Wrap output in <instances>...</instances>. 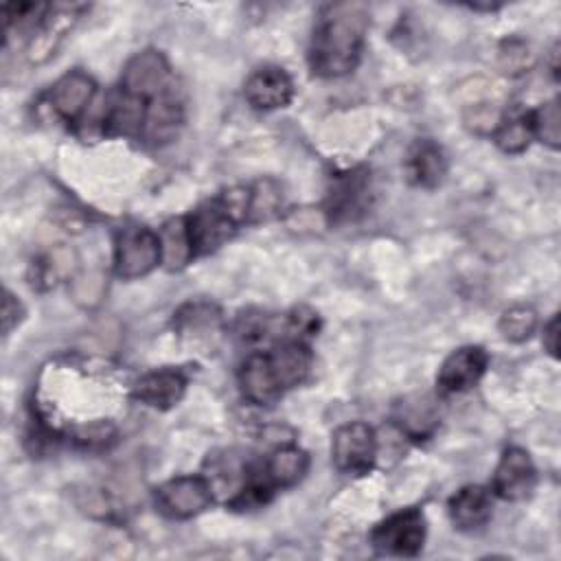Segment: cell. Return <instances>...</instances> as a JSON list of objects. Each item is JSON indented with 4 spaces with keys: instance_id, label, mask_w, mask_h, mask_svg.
<instances>
[{
    "instance_id": "obj_25",
    "label": "cell",
    "mask_w": 561,
    "mask_h": 561,
    "mask_svg": "<svg viewBox=\"0 0 561 561\" xmlns=\"http://www.w3.org/2000/svg\"><path fill=\"white\" fill-rule=\"evenodd\" d=\"M497 329L508 342H526L537 329V313L528 305H513L500 316Z\"/></svg>"
},
{
    "instance_id": "obj_14",
    "label": "cell",
    "mask_w": 561,
    "mask_h": 561,
    "mask_svg": "<svg viewBox=\"0 0 561 561\" xmlns=\"http://www.w3.org/2000/svg\"><path fill=\"white\" fill-rule=\"evenodd\" d=\"M186 386L188 377L180 368H156L134 381L131 399L156 410H169L182 401Z\"/></svg>"
},
{
    "instance_id": "obj_27",
    "label": "cell",
    "mask_w": 561,
    "mask_h": 561,
    "mask_svg": "<svg viewBox=\"0 0 561 561\" xmlns=\"http://www.w3.org/2000/svg\"><path fill=\"white\" fill-rule=\"evenodd\" d=\"M234 333L245 342V344H259L276 333H280V329H276V320L259 309H248L237 318L234 324ZM285 335L280 333V340Z\"/></svg>"
},
{
    "instance_id": "obj_22",
    "label": "cell",
    "mask_w": 561,
    "mask_h": 561,
    "mask_svg": "<svg viewBox=\"0 0 561 561\" xmlns=\"http://www.w3.org/2000/svg\"><path fill=\"white\" fill-rule=\"evenodd\" d=\"M219 324H221L219 309L213 302H204V300L182 305L173 318L175 331L180 335H188L195 340L208 337L219 329Z\"/></svg>"
},
{
    "instance_id": "obj_4",
    "label": "cell",
    "mask_w": 561,
    "mask_h": 561,
    "mask_svg": "<svg viewBox=\"0 0 561 561\" xmlns=\"http://www.w3.org/2000/svg\"><path fill=\"white\" fill-rule=\"evenodd\" d=\"M162 265V245L158 232L147 226L129 224L114 239V274L123 280L142 278Z\"/></svg>"
},
{
    "instance_id": "obj_26",
    "label": "cell",
    "mask_w": 561,
    "mask_h": 561,
    "mask_svg": "<svg viewBox=\"0 0 561 561\" xmlns=\"http://www.w3.org/2000/svg\"><path fill=\"white\" fill-rule=\"evenodd\" d=\"M283 195L274 180H259L250 186V224L267 221L278 215Z\"/></svg>"
},
{
    "instance_id": "obj_24",
    "label": "cell",
    "mask_w": 561,
    "mask_h": 561,
    "mask_svg": "<svg viewBox=\"0 0 561 561\" xmlns=\"http://www.w3.org/2000/svg\"><path fill=\"white\" fill-rule=\"evenodd\" d=\"M530 127H533V140H539L550 149H559L561 145L559 99H550L541 103L537 110H530Z\"/></svg>"
},
{
    "instance_id": "obj_21",
    "label": "cell",
    "mask_w": 561,
    "mask_h": 561,
    "mask_svg": "<svg viewBox=\"0 0 561 561\" xmlns=\"http://www.w3.org/2000/svg\"><path fill=\"white\" fill-rule=\"evenodd\" d=\"M491 136L504 153H522L533 140L530 110L517 105L504 110Z\"/></svg>"
},
{
    "instance_id": "obj_13",
    "label": "cell",
    "mask_w": 561,
    "mask_h": 561,
    "mask_svg": "<svg viewBox=\"0 0 561 561\" xmlns=\"http://www.w3.org/2000/svg\"><path fill=\"white\" fill-rule=\"evenodd\" d=\"M243 96L259 112L280 110L294 99V81L280 66H261L245 79Z\"/></svg>"
},
{
    "instance_id": "obj_2",
    "label": "cell",
    "mask_w": 561,
    "mask_h": 561,
    "mask_svg": "<svg viewBox=\"0 0 561 561\" xmlns=\"http://www.w3.org/2000/svg\"><path fill=\"white\" fill-rule=\"evenodd\" d=\"M193 256H206L226 245L243 224H250V186H232L184 215Z\"/></svg>"
},
{
    "instance_id": "obj_11",
    "label": "cell",
    "mask_w": 561,
    "mask_h": 561,
    "mask_svg": "<svg viewBox=\"0 0 561 561\" xmlns=\"http://www.w3.org/2000/svg\"><path fill=\"white\" fill-rule=\"evenodd\" d=\"M537 484V469L530 454L522 447H506L491 480V493L506 500H526Z\"/></svg>"
},
{
    "instance_id": "obj_30",
    "label": "cell",
    "mask_w": 561,
    "mask_h": 561,
    "mask_svg": "<svg viewBox=\"0 0 561 561\" xmlns=\"http://www.w3.org/2000/svg\"><path fill=\"white\" fill-rule=\"evenodd\" d=\"M543 348L548 351L550 357L559 355V316L557 313L543 324Z\"/></svg>"
},
{
    "instance_id": "obj_18",
    "label": "cell",
    "mask_w": 561,
    "mask_h": 561,
    "mask_svg": "<svg viewBox=\"0 0 561 561\" xmlns=\"http://www.w3.org/2000/svg\"><path fill=\"white\" fill-rule=\"evenodd\" d=\"M447 513L454 528L462 533L480 530L491 519L493 493L482 484H467L449 497Z\"/></svg>"
},
{
    "instance_id": "obj_17",
    "label": "cell",
    "mask_w": 561,
    "mask_h": 561,
    "mask_svg": "<svg viewBox=\"0 0 561 561\" xmlns=\"http://www.w3.org/2000/svg\"><path fill=\"white\" fill-rule=\"evenodd\" d=\"M237 381L243 399L254 405H272L285 394L276 381L265 351H254L243 359L237 373Z\"/></svg>"
},
{
    "instance_id": "obj_23",
    "label": "cell",
    "mask_w": 561,
    "mask_h": 561,
    "mask_svg": "<svg viewBox=\"0 0 561 561\" xmlns=\"http://www.w3.org/2000/svg\"><path fill=\"white\" fill-rule=\"evenodd\" d=\"M160 245H162V265L171 272L186 267L195 256L188 243V234H186V224L184 217H175L169 219L160 232Z\"/></svg>"
},
{
    "instance_id": "obj_20",
    "label": "cell",
    "mask_w": 561,
    "mask_h": 561,
    "mask_svg": "<svg viewBox=\"0 0 561 561\" xmlns=\"http://www.w3.org/2000/svg\"><path fill=\"white\" fill-rule=\"evenodd\" d=\"M394 423L399 432L412 440H425L434 434L438 425V416L427 397H408L397 403Z\"/></svg>"
},
{
    "instance_id": "obj_15",
    "label": "cell",
    "mask_w": 561,
    "mask_h": 561,
    "mask_svg": "<svg viewBox=\"0 0 561 561\" xmlns=\"http://www.w3.org/2000/svg\"><path fill=\"white\" fill-rule=\"evenodd\" d=\"M265 353L283 392L305 383V379L311 373L313 353L309 348V342L283 337L274 342Z\"/></svg>"
},
{
    "instance_id": "obj_19",
    "label": "cell",
    "mask_w": 561,
    "mask_h": 561,
    "mask_svg": "<svg viewBox=\"0 0 561 561\" xmlns=\"http://www.w3.org/2000/svg\"><path fill=\"white\" fill-rule=\"evenodd\" d=\"M261 467L267 482L276 491L289 489L298 484L309 471V454L298 445H280L267 456V460Z\"/></svg>"
},
{
    "instance_id": "obj_12",
    "label": "cell",
    "mask_w": 561,
    "mask_h": 561,
    "mask_svg": "<svg viewBox=\"0 0 561 561\" xmlns=\"http://www.w3.org/2000/svg\"><path fill=\"white\" fill-rule=\"evenodd\" d=\"M85 9H88L85 4H48L39 24L28 37V44H26L28 59L33 64L46 61Z\"/></svg>"
},
{
    "instance_id": "obj_3",
    "label": "cell",
    "mask_w": 561,
    "mask_h": 561,
    "mask_svg": "<svg viewBox=\"0 0 561 561\" xmlns=\"http://www.w3.org/2000/svg\"><path fill=\"white\" fill-rule=\"evenodd\" d=\"M373 204V180L366 167L335 173L329 182L324 199V217L331 226L353 224L362 219Z\"/></svg>"
},
{
    "instance_id": "obj_8",
    "label": "cell",
    "mask_w": 561,
    "mask_h": 561,
    "mask_svg": "<svg viewBox=\"0 0 561 561\" xmlns=\"http://www.w3.org/2000/svg\"><path fill=\"white\" fill-rule=\"evenodd\" d=\"M178 85L171 66L167 61V57L156 50V48H145L140 53H136L134 57H129V61L123 68L118 88L140 96L145 101H153L158 96H162L164 92L173 90Z\"/></svg>"
},
{
    "instance_id": "obj_9",
    "label": "cell",
    "mask_w": 561,
    "mask_h": 561,
    "mask_svg": "<svg viewBox=\"0 0 561 561\" xmlns=\"http://www.w3.org/2000/svg\"><path fill=\"white\" fill-rule=\"evenodd\" d=\"M94 96L96 81L83 70H68L50 85L46 101L59 121L68 125H79L85 121Z\"/></svg>"
},
{
    "instance_id": "obj_10",
    "label": "cell",
    "mask_w": 561,
    "mask_h": 561,
    "mask_svg": "<svg viewBox=\"0 0 561 561\" xmlns=\"http://www.w3.org/2000/svg\"><path fill=\"white\" fill-rule=\"evenodd\" d=\"M489 355L482 346L469 344L451 351L438 368L436 390L445 397L462 394L478 386L482 375L486 373Z\"/></svg>"
},
{
    "instance_id": "obj_5",
    "label": "cell",
    "mask_w": 561,
    "mask_h": 561,
    "mask_svg": "<svg viewBox=\"0 0 561 561\" xmlns=\"http://www.w3.org/2000/svg\"><path fill=\"white\" fill-rule=\"evenodd\" d=\"M427 535L425 515L410 506L381 519L370 530V546L383 557H416Z\"/></svg>"
},
{
    "instance_id": "obj_7",
    "label": "cell",
    "mask_w": 561,
    "mask_h": 561,
    "mask_svg": "<svg viewBox=\"0 0 561 561\" xmlns=\"http://www.w3.org/2000/svg\"><path fill=\"white\" fill-rule=\"evenodd\" d=\"M377 434L368 423L351 421L333 432L331 462L340 473L366 476L377 462Z\"/></svg>"
},
{
    "instance_id": "obj_29",
    "label": "cell",
    "mask_w": 561,
    "mask_h": 561,
    "mask_svg": "<svg viewBox=\"0 0 561 561\" xmlns=\"http://www.w3.org/2000/svg\"><path fill=\"white\" fill-rule=\"evenodd\" d=\"M22 302L7 289L4 298H2V331L4 335H9L13 331V327H18V322L22 320Z\"/></svg>"
},
{
    "instance_id": "obj_28",
    "label": "cell",
    "mask_w": 561,
    "mask_h": 561,
    "mask_svg": "<svg viewBox=\"0 0 561 561\" xmlns=\"http://www.w3.org/2000/svg\"><path fill=\"white\" fill-rule=\"evenodd\" d=\"M70 438L81 449H105L116 440V427L110 421H92L70 432Z\"/></svg>"
},
{
    "instance_id": "obj_1",
    "label": "cell",
    "mask_w": 561,
    "mask_h": 561,
    "mask_svg": "<svg viewBox=\"0 0 561 561\" xmlns=\"http://www.w3.org/2000/svg\"><path fill=\"white\" fill-rule=\"evenodd\" d=\"M368 15L362 4H329L322 9L309 42V68L316 77L351 75L364 53Z\"/></svg>"
},
{
    "instance_id": "obj_6",
    "label": "cell",
    "mask_w": 561,
    "mask_h": 561,
    "mask_svg": "<svg viewBox=\"0 0 561 561\" xmlns=\"http://www.w3.org/2000/svg\"><path fill=\"white\" fill-rule=\"evenodd\" d=\"M215 495L204 473L175 476L153 491L156 508L175 522L193 519L213 504Z\"/></svg>"
},
{
    "instance_id": "obj_16",
    "label": "cell",
    "mask_w": 561,
    "mask_h": 561,
    "mask_svg": "<svg viewBox=\"0 0 561 561\" xmlns=\"http://www.w3.org/2000/svg\"><path fill=\"white\" fill-rule=\"evenodd\" d=\"M403 171L410 184L419 188H436L447 178L449 160L438 142L430 138H419L410 145L405 153Z\"/></svg>"
}]
</instances>
